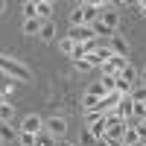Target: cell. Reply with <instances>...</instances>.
Listing matches in <instances>:
<instances>
[{"label":"cell","mask_w":146,"mask_h":146,"mask_svg":"<svg viewBox=\"0 0 146 146\" xmlns=\"http://www.w3.org/2000/svg\"><path fill=\"white\" fill-rule=\"evenodd\" d=\"M0 73H6V79L12 82H29L32 73L27 64H21L18 58H9V56H0Z\"/></svg>","instance_id":"obj_1"},{"label":"cell","mask_w":146,"mask_h":146,"mask_svg":"<svg viewBox=\"0 0 146 146\" xmlns=\"http://www.w3.org/2000/svg\"><path fill=\"white\" fill-rule=\"evenodd\" d=\"M105 137L102 140H108V143H117V140H123V135H126V129H129V123L126 120H120L117 114H108L105 117Z\"/></svg>","instance_id":"obj_2"},{"label":"cell","mask_w":146,"mask_h":146,"mask_svg":"<svg viewBox=\"0 0 146 146\" xmlns=\"http://www.w3.org/2000/svg\"><path fill=\"white\" fill-rule=\"evenodd\" d=\"M44 131L47 135H53L56 140H64V131H67V117H47L44 120Z\"/></svg>","instance_id":"obj_3"},{"label":"cell","mask_w":146,"mask_h":146,"mask_svg":"<svg viewBox=\"0 0 146 146\" xmlns=\"http://www.w3.org/2000/svg\"><path fill=\"white\" fill-rule=\"evenodd\" d=\"M82 15H85V27H94L96 21H100L102 15V6H100V0H82Z\"/></svg>","instance_id":"obj_4"},{"label":"cell","mask_w":146,"mask_h":146,"mask_svg":"<svg viewBox=\"0 0 146 146\" xmlns=\"http://www.w3.org/2000/svg\"><path fill=\"white\" fill-rule=\"evenodd\" d=\"M67 38L73 44H91V41H96V32H94V27H70Z\"/></svg>","instance_id":"obj_5"},{"label":"cell","mask_w":146,"mask_h":146,"mask_svg":"<svg viewBox=\"0 0 146 146\" xmlns=\"http://www.w3.org/2000/svg\"><path fill=\"white\" fill-rule=\"evenodd\" d=\"M100 6H102L100 23H105L108 29H117V27H120V12H117V6H114V3H105V0H102Z\"/></svg>","instance_id":"obj_6"},{"label":"cell","mask_w":146,"mask_h":146,"mask_svg":"<svg viewBox=\"0 0 146 146\" xmlns=\"http://www.w3.org/2000/svg\"><path fill=\"white\" fill-rule=\"evenodd\" d=\"M126 64H129V58H123V56H111V58H108V62L100 67V73H102V76H111V79H114V76H120V70H123Z\"/></svg>","instance_id":"obj_7"},{"label":"cell","mask_w":146,"mask_h":146,"mask_svg":"<svg viewBox=\"0 0 146 146\" xmlns=\"http://www.w3.org/2000/svg\"><path fill=\"white\" fill-rule=\"evenodd\" d=\"M21 131H29V135L38 137L41 131H44V120H41L38 114H27V117L21 120Z\"/></svg>","instance_id":"obj_8"},{"label":"cell","mask_w":146,"mask_h":146,"mask_svg":"<svg viewBox=\"0 0 146 146\" xmlns=\"http://www.w3.org/2000/svg\"><path fill=\"white\" fill-rule=\"evenodd\" d=\"M120 120H131V114H135V100H131V96H123V100H120V105H117V111H114Z\"/></svg>","instance_id":"obj_9"},{"label":"cell","mask_w":146,"mask_h":146,"mask_svg":"<svg viewBox=\"0 0 146 146\" xmlns=\"http://www.w3.org/2000/svg\"><path fill=\"white\" fill-rule=\"evenodd\" d=\"M108 47H111V53H114V56H123V58H129V41H126L120 32L114 35L111 41H108Z\"/></svg>","instance_id":"obj_10"},{"label":"cell","mask_w":146,"mask_h":146,"mask_svg":"<svg viewBox=\"0 0 146 146\" xmlns=\"http://www.w3.org/2000/svg\"><path fill=\"white\" fill-rule=\"evenodd\" d=\"M117 79H123V82H129V85H137V82H140V70L129 62L123 70H120V76H117Z\"/></svg>","instance_id":"obj_11"},{"label":"cell","mask_w":146,"mask_h":146,"mask_svg":"<svg viewBox=\"0 0 146 146\" xmlns=\"http://www.w3.org/2000/svg\"><path fill=\"white\" fill-rule=\"evenodd\" d=\"M35 3H38V21L41 23H50L53 21V3H50V0H35Z\"/></svg>","instance_id":"obj_12"},{"label":"cell","mask_w":146,"mask_h":146,"mask_svg":"<svg viewBox=\"0 0 146 146\" xmlns=\"http://www.w3.org/2000/svg\"><path fill=\"white\" fill-rule=\"evenodd\" d=\"M41 27H44V23H41L38 18H32V21H23V27H21V32L27 35V38H29V35H41Z\"/></svg>","instance_id":"obj_13"},{"label":"cell","mask_w":146,"mask_h":146,"mask_svg":"<svg viewBox=\"0 0 146 146\" xmlns=\"http://www.w3.org/2000/svg\"><path fill=\"white\" fill-rule=\"evenodd\" d=\"M18 131H21V129H15L12 123H0V140H3V143L18 140Z\"/></svg>","instance_id":"obj_14"},{"label":"cell","mask_w":146,"mask_h":146,"mask_svg":"<svg viewBox=\"0 0 146 146\" xmlns=\"http://www.w3.org/2000/svg\"><path fill=\"white\" fill-rule=\"evenodd\" d=\"M58 50H62L67 58H73V56H76V44H73L67 35H62V38H58Z\"/></svg>","instance_id":"obj_15"},{"label":"cell","mask_w":146,"mask_h":146,"mask_svg":"<svg viewBox=\"0 0 146 146\" xmlns=\"http://www.w3.org/2000/svg\"><path fill=\"white\" fill-rule=\"evenodd\" d=\"M105 126H108V123H105V117H102V120H94V123L88 126V131H91L96 140H102V137H105Z\"/></svg>","instance_id":"obj_16"},{"label":"cell","mask_w":146,"mask_h":146,"mask_svg":"<svg viewBox=\"0 0 146 146\" xmlns=\"http://www.w3.org/2000/svg\"><path fill=\"white\" fill-rule=\"evenodd\" d=\"M38 38H41V41H47V44L58 38V35H56V23H53V21H50V23H44V27H41V35H38Z\"/></svg>","instance_id":"obj_17"},{"label":"cell","mask_w":146,"mask_h":146,"mask_svg":"<svg viewBox=\"0 0 146 146\" xmlns=\"http://www.w3.org/2000/svg\"><path fill=\"white\" fill-rule=\"evenodd\" d=\"M94 32H96V38H108V41H111L114 35H117V29H108L105 23H100V21L94 23Z\"/></svg>","instance_id":"obj_18"},{"label":"cell","mask_w":146,"mask_h":146,"mask_svg":"<svg viewBox=\"0 0 146 146\" xmlns=\"http://www.w3.org/2000/svg\"><path fill=\"white\" fill-rule=\"evenodd\" d=\"M12 117H15V105L6 100L3 105H0V123H12Z\"/></svg>","instance_id":"obj_19"},{"label":"cell","mask_w":146,"mask_h":146,"mask_svg":"<svg viewBox=\"0 0 146 146\" xmlns=\"http://www.w3.org/2000/svg\"><path fill=\"white\" fill-rule=\"evenodd\" d=\"M32 18H38V3H35V0H27V3H23V21H32Z\"/></svg>","instance_id":"obj_20"},{"label":"cell","mask_w":146,"mask_h":146,"mask_svg":"<svg viewBox=\"0 0 146 146\" xmlns=\"http://www.w3.org/2000/svg\"><path fill=\"white\" fill-rule=\"evenodd\" d=\"M85 94L96 96V100H102V96H108V91L102 88V82H91V85H88V91H85Z\"/></svg>","instance_id":"obj_21"},{"label":"cell","mask_w":146,"mask_h":146,"mask_svg":"<svg viewBox=\"0 0 146 146\" xmlns=\"http://www.w3.org/2000/svg\"><path fill=\"white\" fill-rule=\"evenodd\" d=\"M129 96H131L135 102H146V85H143V82H137L135 88H131V94H129Z\"/></svg>","instance_id":"obj_22"},{"label":"cell","mask_w":146,"mask_h":146,"mask_svg":"<svg viewBox=\"0 0 146 146\" xmlns=\"http://www.w3.org/2000/svg\"><path fill=\"white\" fill-rule=\"evenodd\" d=\"M137 143H140L137 129H126V135H123V146H137Z\"/></svg>","instance_id":"obj_23"},{"label":"cell","mask_w":146,"mask_h":146,"mask_svg":"<svg viewBox=\"0 0 146 146\" xmlns=\"http://www.w3.org/2000/svg\"><path fill=\"white\" fill-rule=\"evenodd\" d=\"M70 27H85V15H82V6H73V12H70Z\"/></svg>","instance_id":"obj_24"},{"label":"cell","mask_w":146,"mask_h":146,"mask_svg":"<svg viewBox=\"0 0 146 146\" xmlns=\"http://www.w3.org/2000/svg\"><path fill=\"white\" fill-rule=\"evenodd\" d=\"M18 143H21V146H35V143H38V137L29 135V131H18Z\"/></svg>","instance_id":"obj_25"},{"label":"cell","mask_w":146,"mask_h":146,"mask_svg":"<svg viewBox=\"0 0 146 146\" xmlns=\"http://www.w3.org/2000/svg\"><path fill=\"white\" fill-rule=\"evenodd\" d=\"M96 105H100V100H96V96H91V94L82 96V108H85V111H94Z\"/></svg>","instance_id":"obj_26"},{"label":"cell","mask_w":146,"mask_h":146,"mask_svg":"<svg viewBox=\"0 0 146 146\" xmlns=\"http://www.w3.org/2000/svg\"><path fill=\"white\" fill-rule=\"evenodd\" d=\"M73 67H76L79 73H88V70H94V64L88 62V58H73Z\"/></svg>","instance_id":"obj_27"},{"label":"cell","mask_w":146,"mask_h":146,"mask_svg":"<svg viewBox=\"0 0 146 146\" xmlns=\"http://www.w3.org/2000/svg\"><path fill=\"white\" fill-rule=\"evenodd\" d=\"M58 140L53 137V135H47V131H41V135H38V143H35V146H56Z\"/></svg>","instance_id":"obj_28"},{"label":"cell","mask_w":146,"mask_h":146,"mask_svg":"<svg viewBox=\"0 0 146 146\" xmlns=\"http://www.w3.org/2000/svg\"><path fill=\"white\" fill-rule=\"evenodd\" d=\"M79 143H82V146H96V137L91 135L88 129H85V131H82V137H79Z\"/></svg>","instance_id":"obj_29"},{"label":"cell","mask_w":146,"mask_h":146,"mask_svg":"<svg viewBox=\"0 0 146 146\" xmlns=\"http://www.w3.org/2000/svg\"><path fill=\"white\" fill-rule=\"evenodd\" d=\"M56 146H76V143H70V140H58Z\"/></svg>","instance_id":"obj_30"},{"label":"cell","mask_w":146,"mask_h":146,"mask_svg":"<svg viewBox=\"0 0 146 146\" xmlns=\"http://www.w3.org/2000/svg\"><path fill=\"white\" fill-rule=\"evenodd\" d=\"M140 82H143V85H146V67H143V70H140Z\"/></svg>","instance_id":"obj_31"},{"label":"cell","mask_w":146,"mask_h":146,"mask_svg":"<svg viewBox=\"0 0 146 146\" xmlns=\"http://www.w3.org/2000/svg\"><path fill=\"white\" fill-rule=\"evenodd\" d=\"M3 9H6V0H0V15H3Z\"/></svg>","instance_id":"obj_32"},{"label":"cell","mask_w":146,"mask_h":146,"mask_svg":"<svg viewBox=\"0 0 146 146\" xmlns=\"http://www.w3.org/2000/svg\"><path fill=\"white\" fill-rule=\"evenodd\" d=\"M3 102H6V94H3V91H0V105H3Z\"/></svg>","instance_id":"obj_33"},{"label":"cell","mask_w":146,"mask_h":146,"mask_svg":"<svg viewBox=\"0 0 146 146\" xmlns=\"http://www.w3.org/2000/svg\"><path fill=\"white\" fill-rule=\"evenodd\" d=\"M143 18H146V3H143Z\"/></svg>","instance_id":"obj_34"},{"label":"cell","mask_w":146,"mask_h":146,"mask_svg":"<svg viewBox=\"0 0 146 146\" xmlns=\"http://www.w3.org/2000/svg\"><path fill=\"white\" fill-rule=\"evenodd\" d=\"M143 105H146V102H143Z\"/></svg>","instance_id":"obj_35"}]
</instances>
